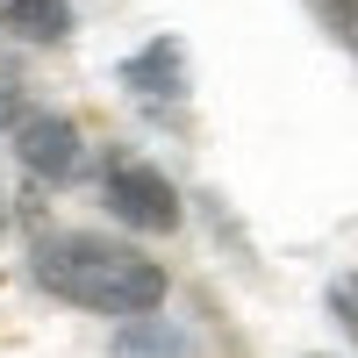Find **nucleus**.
<instances>
[{"label": "nucleus", "instance_id": "1", "mask_svg": "<svg viewBox=\"0 0 358 358\" xmlns=\"http://www.w3.org/2000/svg\"><path fill=\"white\" fill-rule=\"evenodd\" d=\"M36 280L72 308L94 315H136V308H165V265L143 258L129 244H108V236H43L36 244Z\"/></svg>", "mask_w": 358, "mask_h": 358}, {"label": "nucleus", "instance_id": "2", "mask_svg": "<svg viewBox=\"0 0 358 358\" xmlns=\"http://www.w3.org/2000/svg\"><path fill=\"white\" fill-rule=\"evenodd\" d=\"M101 194H108V208L129 229H151V236L158 229H179V194H172V179L158 165H108Z\"/></svg>", "mask_w": 358, "mask_h": 358}, {"label": "nucleus", "instance_id": "3", "mask_svg": "<svg viewBox=\"0 0 358 358\" xmlns=\"http://www.w3.org/2000/svg\"><path fill=\"white\" fill-rule=\"evenodd\" d=\"M8 129H15V151H22V165L36 172V179H72L79 172V129H72V115L22 108Z\"/></svg>", "mask_w": 358, "mask_h": 358}, {"label": "nucleus", "instance_id": "4", "mask_svg": "<svg viewBox=\"0 0 358 358\" xmlns=\"http://www.w3.org/2000/svg\"><path fill=\"white\" fill-rule=\"evenodd\" d=\"M122 86L136 101H179V94H187V50H179L172 36H151L122 65Z\"/></svg>", "mask_w": 358, "mask_h": 358}, {"label": "nucleus", "instance_id": "5", "mask_svg": "<svg viewBox=\"0 0 358 358\" xmlns=\"http://www.w3.org/2000/svg\"><path fill=\"white\" fill-rule=\"evenodd\" d=\"M0 29H15L22 43H65L72 0H0Z\"/></svg>", "mask_w": 358, "mask_h": 358}, {"label": "nucleus", "instance_id": "6", "mask_svg": "<svg viewBox=\"0 0 358 358\" xmlns=\"http://www.w3.org/2000/svg\"><path fill=\"white\" fill-rule=\"evenodd\" d=\"M115 358H187V337H179L165 315L136 308V315H129V330L115 337Z\"/></svg>", "mask_w": 358, "mask_h": 358}, {"label": "nucleus", "instance_id": "7", "mask_svg": "<svg viewBox=\"0 0 358 358\" xmlns=\"http://www.w3.org/2000/svg\"><path fill=\"white\" fill-rule=\"evenodd\" d=\"M330 315L344 322V337L358 344V273H344V280H330Z\"/></svg>", "mask_w": 358, "mask_h": 358}, {"label": "nucleus", "instance_id": "8", "mask_svg": "<svg viewBox=\"0 0 358 358\" xmlns=\"http://www.w3.org/2000/svg\"><path fill=\"white\" fill-rule=\"evenodd\" d=\"M15 115H22V79H15L8 65H0V129H8Z\"/></svg>", "mask_w": 358, "mask_h": 358}, {"label": "nucleus", "instance_id": "9", "mask_svg": "<svg viewBox=\"0 0 358 358\" xmlns=\"http://www.w3.org/2000/svg\"><path fill=\"white\" fill-rule=\"evenodd\" d=\"M315 8H322V15H330V22L344 29V36H351V29H358V0H315Z\"/></svg>", "mask_w": 358, "mask_h": 358}, {"label": "nucleus", "instance_id": "10", "mask_svg": "<svg viewBox=\"0 0 358 358\" xmlns=\"http://www.w3.org/2000/svg\"><path fill=\"white\" fill-rule=\"evenodd\" d=\"M0 229H8V194H0Z\"/></svg>", "mask_w": 358, "mask_h": 358}, {"label": "nucleus", "instance_id": "11", "mask_svg": "<svg viewBox=\"0 0 358 358\" xmlns=\"http://www.w3.org/2000/svg\"><path fill=\"white\" fill-rule=\"evenodd\" d=\"M351 43H358V29H351Z\"/></svg>", "mask_w": 358, "mask_h": 358}]
</instances>
